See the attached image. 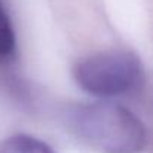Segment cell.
Returning <instances> with one entry per match:
<instances>
[{"label":"cell","mask_w":153,"mask_h":153,"mask_svg":"<svg viewBox=\"0 0 153 153\" xmlns=\"http://www.w3.org/2000/svg\"><path fill=\"white\" fill-rule=\"evenodd\" d=\"M71 132L98 153H140L147 144L144 123L116 102L76 104L67 111Z\"/></svg>","instance_id":"6da1fadb"},{"label":"cell","mask_w":153,"mask_h":153,"mask_svg":"<svg viewBox=\"0 0 153 153\" xmlns=\"http://www.w3.org/2000/svg\"><path fill=\"white\" fill-rule=\"evenodd\" d=\"M73 77L89 95L111 98L137 91L144 80V71L135 53L110 49L79 59L73 67Z\"/></svg>","instance_id":"7a4b0ae2"},{"label":"cell","mask_w":153,"mask_h":153,"mask_svg":"<svg viewBox=\"0 0 153 153\" xmlns=\"http://www.w3.org/2000/svg\"><path fill=\"white\" fill-rule=\"evenodd\" d=\"M1 153H55L48 144L27 134L9 137L1 147Z\"/></svg>","instance_id":"3957f363"},{"label":"cell","mask_w":153,"mask_h":153,"mask_svg":"<svg viewBox=\"0 0 153 153\" xmlns=\"http://www.w3.org/2000/svg\"><path fill=\"white\" fill-rule=\"evenodd\" d=\"M16 46L15 30L10 18L0 1V61H7L13 56Z\"/></svg>","instance_id":"277c9868"}]
</instances>
